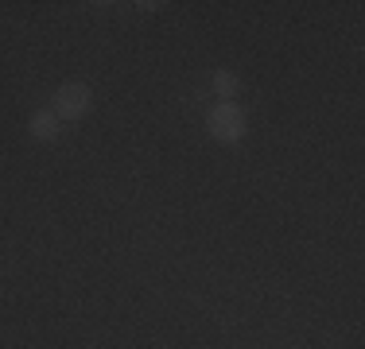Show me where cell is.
<instances>
[{
  "label": "cell",
  "mask_w": 365,
  "mask_h": 349,
  "mask_svg": "<svg viewBox=\"0 0 365 349\" xmlns=\"http://www.w3.org/2000/svg\"><path fill=\"white\" fill-rule=\"evenodd\" d=\"M214 93H218V101H233L241 93V78L233 70H218L214 74Z\"/></svg>",
  "instance_id": "4"
},
{
  "label": "cell",
  "mask_w": 365,
  "mask_h": 349,
  "mask_svg": "<svg viewBox=\"0 0 365 349\" xmlns=\"http://www.w3.org/2000/svg\"><path fill=\"white\" fill-rule=\"evenodd\" d=\"M51 101H55L51 109H55L58 120H82L86 113L93 109V90L86 82H63Z\"/></svg>",
  "instance_id": "2"
},
{
  "label": "cell",
  "mask_w": 365,
  "mask_h": 349,
  "mask_svg": "<svg viewBox=\"0 0 365 349\" xmlns=\"http://www.w3.org/2000/svg\"><path fill=\"white\" fill-rule=\"evenodd\" d=\"M249 120H245V109L233 101H218L210 113H206V132H210L218 144H237L245 136Z\"/></svg>",
  "instance_id": "1"
},
{
  "label": "cell",
  "mask_w": 365,
  "mask_h": 349,
  "mask_svg": "<svg viewBox=\"0 0 365 349\" xmlns=\"http://www.w3.org/2000/svg\"><path fill=\"white\" fill-rule=\"evenodd\" d=\"M28 132L39 144H51V140H58V132H63V120L55 117V109H36L28 117Z\"/></svg>",
  "instance_id": "3"
}]
</instances>
